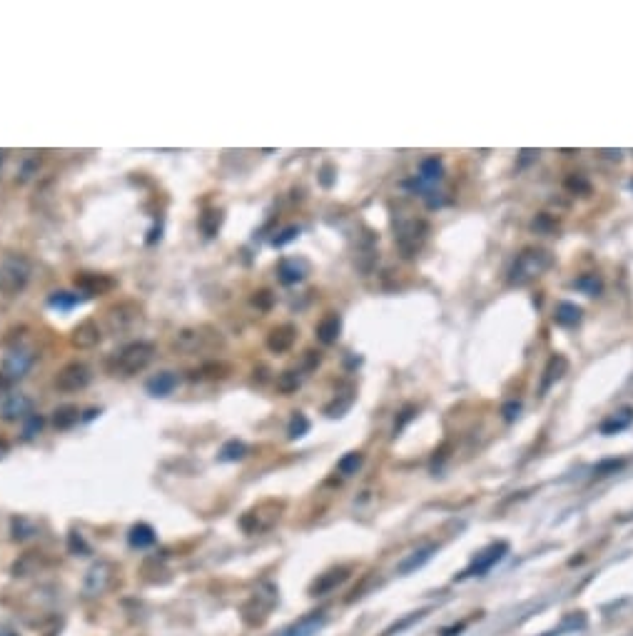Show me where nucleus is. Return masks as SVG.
<instances>
[{
	"instance_id": "obj_44",
	"label": "nucleus",
	"mask_w": 633,
	"mask_h": 636,
	"mask_svg": "<svg viewBox=\"0 0 633 636\" xmlns=\"http://www.w3.org/2000/svg\"><path fill=\"white\" fill-rule=\"evenodd\" d=\"M411 417H414V407H404V412H402V417H399V422H397V424H394V432H399V429H402V427H404L406 422L411 420Z\"/></svg>"
},
{
	"instance_id": "obj_39",
	"label": "nucleus",
	"mask_w": 633,
	"mask_h": 636,
	"mask_svg": "<svg viewBox=\"0 0 633 636\" xmlns=\"http://www.w3.org/2000/svg\"><path fill=\"white\" fill-rule=\"evenodd\" d=\"M566 187H568L571 192H579V195H586V192L591 190V185H588V180H586V177H581V175L568 177V180H566Z\"/></svg>"
},
{
	"instance_id": "obj_8",
	"label": "nucleus",
	"mask_w": 633,
	"mask_h": 636,
	"mask_svg": "<svg viewBox=\"0 0 633 636\" xmlns=\"http://www.w3.org/2000/svg\"><path fill=\"white\" fill-rule=\"evenodd\" d=\"M280 512H282V504H277V502H264V504L255 506L252 512L245 514L240 524H242V529H247V531H264L280 519Z\"/></svg>"
},
{
	"instance_id": "obj_14",
	"label": "nucleus",
	"mask_w": 633,
	"mask_h": 636,
	"mask_svg": "<svg viewBox=\"0 0 633 636\" xmlns=\"http://www.w3.org/2000/svg\"><path fill=\"white\" fill-rule=\"evenodd\" d=\"M294 340H297V327L294 325H277L267 335V347L269 352L282 354L287 352V349H292Z\"/></svg>"
},
{
	"instance_id": "obj_22",
	"label": "nucleus",
	"mask_w": 633,
	"mask_h": 636,
	"mask_svg": "<svg viewBox=\"0 0 633 636\" xmlns=\"http://www.w3.org/2000/svg\"><path fill=\"white\" fill-rule=\"evenodd\" d=\"M434 551H437V546H434V544H426V546H422V549H414L409 557L399 562V574H411V571L422 569V566H424L426 562L431 559V554H434Z\"/></svg>"
},
{
	"instance_id": "obj_40",
	"label": "nucleus",
	"mask_w": 633,
	"mask_h": 636,
	"mask_svg": "<svg viewBox=\"0 0 633 636\" xmlns=\"http://www.w3.org/2000/svg\"><path fill=\"white\" fill-rule=\"evenodd\" d=\"M297 235H300V227H287V230H282L280 235L274 237L272 245H274V247H284V245L292 243V240H294Z\"/></svg>"
},
{
	"instance_id": "obj_21",
	"label": "nucleus",
	"mask_w": 633,
	"mask_h": 636,
	"mask_svg": "<svg viewBox=\"0 0 633 636\" xmlns=\"http://www.w3.org/2000/svg\"><path fill=\"white\" fill-rule=\"evenodd\" d=\"M107 579H110V564H107V562H98V564L87 571L85 594H90V597L92 594H100V591L107 586Z\"/></svg>"
},
{
	"instance_id": "obj_16",
	"label": "nucleus",
	"mask_w": 633,
	"mask_h": 636,
	"mask_svg": "<svg viewBox=\"0 0 633 636\" xmlns=\"http://www.w3.org/2000/svg\"><path fill=\"white\" fill-rule=\"evenodd\" d=\"M277 275H280L282 285H297L307 277V265L297 260V257H284L277 267Z\"/></svg>"
},
{
	"instance_id": "obj_35",
	"label": "nucleus",
	"mask_w": 633,
	"mask_h": 636,
	"mask_svg": "<svg viewBox=\"0 0 633 636\" xmlns=\"http://www.w3.org/2000/svg\"><path fill=\"white\" fill-rule=\"evenodd\" d=\"M352 402H354V389H349V392H346L344 397H342V394H337L332 404H326L324 412L329 414V417H342V414H344L346 409L352 407Z\"/></svg>"
},
{
	"instance_id": "obj_15",
	"label": "nucleus",
	"mask_w": 633,
	"mask_h": 636,
	"mask_svg": "<svg viewBox=\"0 0 633 636\" xmlns=\"http://www.w3.org/2000/svg\"><path fill=\"white\" fill-rule=\"evenodd\" d=\"M324 622H326L324 614H322V611H314L309 617H302L300 622H294L292 626H287L280 636H314L322 626H324Z\"/></svg>"
},
{
	"instance_id": "obj_36",
	"label": "nucleus",
	"mask_w": 633,
	"mask_h": 636,
	"mask_svg": "<svg viewBox=\"0 0 633 636\" xmlns=\"http://www.w3.org/2000/svg\"><path fill=\"white\" fill-rule=\"evenodd\" d=\"M307 432H309V420L302 412H297L292 417V422H289V427H287L289 440H300V437H304Z\"/></svg>"
},
{
	"instance_id": "obj_29",
	"label": "nucleus",
	"mask_w": 633,
	"mask_h": 636,
	"mask_svg": "<svg viewBox=\"0 0 633 636\" xmlns=\"http://www.w3.org/2000/svg\"><path fill=\"white\" fill-rule=\"evenodd\" d=\"M245 454H247V444H245V442L229 440L227 444L220 449L217 460L220 462H240V460H245Z\"/></svg>"
},
{
	"instance_id": "obj_23",
	"label": "nucleus",
	"mask_w": 633,
	"mask_h": 636,
	"mask_svg": "<svg viewBox=\"0 0 633 636\" xmlns=\"http://www.w3.org/2000/svg\"><path fill=\"white\" fill-rule=\"evenodd\" d=\"M177 387V374L175 372H160L152 380H147V392L152 397H167L172 389Z\"/></svg>"
},
{
	"instance_id": "obj_49",
	"label": "nucleus",
	"mask_w": 633,
	"mask_h": 636,
	"mask_svg": "<svg viewBox=\"0 0 633 636\" xmlns=\"http://www.w3.org/2000/svg\"><path fill=\"white\" fill-rule=\"evenodd\" d=\"M0 163H3V152H0Z\"/></svg>"
},
{
	"instance_id": "obj_4",
	"label": "nucleus",
	"mask_w": 633,
	"mask_h": 636,
	"mask_svg": "<svg viewBox=\"0 0 633 636\" xmlns=\"http://www.w3.org/2000/svg\"><path fill=\"white\" fill-rule=\"evenodd\" d=\"M426 232H429V225L424 220H417V217H406V220H399L397 223V247L402 249L404 257H414L419 252V247L424 245Z\"/></svg>"
},
{
	"instance_id": "obj_18",
	"label": "nucleus",
	"mask_w": 633,
	"mask_h": 636,
	"mask_svg": "<svg viewBox=\"0 0 633 636\" xmlns=\"http://www.w3.org/2000/svg\"><path fill=\"white\" fill-rule=\"evenodd\" d=\"M633 424V407H623L621 412L611 414V417H606V420L601 422L599 432L601 434H619L623 432V429H628V427Z\"/></svg>"
},
{
	"instance_id": "obj_24",
	"label": "nucleus",
	"mask_w": 633,
	"mask_h": 636,
	"mask_svg": "<svg viewBox=\"0 0 633 636\" xmlns=\"http://www.w3.org/2000/svg\"><path fill=\"white\" fill-rule=\"evenodd\" d=\"M222 220H225V212L220 210V207H207V210L200 215L197 225H200V230H203L205 237H215L217 232H220V227H222Z\"/></svg>"
},
{
	"instance_id": "obj_27",
	"label": "nucleus",
	"mask_w": 633,
	"mask_h": 636,
	"mask_svg": "<svg viewBox=\"0 0 633 636\" xmlns=\"http://www.w3.org/2000/svg\"><path fill=\"white\" fill-rule=\"evenodd\" d=\"M130 546H135V549H147V546L155 544V529H152L150 524H135L130 529Z\"/></svg>"
},
{
	"instance_id": "obj_11",
	"label": "nucleus",
	"mask_w": 633,
	"mask_h": 636,
	"mask_svg": "<svg viewBox=\"0 0 633 636\" xmlns=\"http://www.w3.org/2000/svg\"><path fill=\"white\" fill-rule=\"evenodd\" d=\"M35 362V354L33 349H23V347H15L13 352L6 357V367H3V374H6L8 380H20V377H25L28 369L33 367Z\"/></svg>"
},
{
	"instance_id": "obj_2",
	"label": "nucleus",
	"mask_w": 633,
	"mask_h": 636,
	"mask_svg": "<svg viewBox=\"0 0 633 636\" xmlns=\"http://www.w3.org/2000/svg\"><path fill=\"white\" fill-rule=\"evenodd\" d=\"M28 283H30V263L23 255H8L0 263V295H20Z\"/></svg>"
},
{
	"instance_id": "obj_3",
	"label": "nucleus",
	"mask_w": 633,
	"mask_h": 636,
	"mask_svg": "<svg viewBox=\"0 0 633 636\" xmlns=\"http://www.w3.org/2000/svg\"><path fill=\"white\" fill-rule=\"evenodd\" d=\"M155 357V345L152 342H132L123 349L120 354H115L112 360V372L123 374V377H130V374L143 372L147 365Z\"/></svg>"
},
{
	"instance_id": "obj_47",
	"label": "nucleus",
	"mask_w": 633,
	"mask_h": 636,
	"mask_svg": "<svg viewBox=\"0 0 633 636\" xmlns=\"http://www.w3.org/2000/svg\"><path fill=\"white\" fill-rule=\"evenodd\" d=\"M8 449H10V447H8V442H6V440H0V460H3V457L8 454Z\"/></svg>"
},
{
	"instance_id": "obj_31",
	"label": "nucleus",
	"mask_w": 633,
	"mask_h": 636,
	"mask_svg": "<svg viewBox=\"0 0 633 636\" xmlns=\"http://www.w3.org/2000/svg\"><path fill=\"white\" fill-rule=\"evenodd\" d=\"M574 287L581 289L583 295L588 297H596L601 295V289H603V283H601L599 275H581L579 280H574Z\"/></svg>"
},
{
	"instance_id": "obj_13",
	"label": "nucleus",
	"mask_w": 633,
	"mask_h": 636,
	"mask_svg": "<svg viewBox=\"0 0 633 636\" xmlns=\"http://www.w3.org/2000/svg\"><path fill=\"white\" fill-rule=\"evenodd\" d=\"M207 345V335H205V327H187L183 332H177L175 340H172V347L177 352H197V349H205Z\"/></svg>"
},
{
	"instance_id": "obj_48",
	"label": "nucleus",
	"mask_w": 633,
	"mask_h": 636,
	"mask_svg": "<svg viewBox=\"0 0 633 636\" xmlns=\"http://www.w3.org/2000/svg\"><path fill=\"white\" fill-rule=\"evenodd\" d=\"M0 636H18V634H13V631H0Z\"/></svg>"
},
{
	"instance_id": "obj_26",
	"label": "nucleus",
	"mask_w": 633,
	"mask_h": 636,
	"mask_svg": "<svg viewBox=\"0 0 633 636\" xmlns=\"http://www.w3.org/2000/svg\"><path fill=\"white\" fill-rule=\"evenodd\" d=\"M80 422V409L75 404H63L52 412V424L55 429H70Z\"/></svg>"
},
{
	"instance_id": "obj_38",
	"label": "nucleus",
	"mask_w": 633,
	"mask_h": 636,
	"mask_svg": "<svg viewBox=\"0 0 633 636\" xmlns=\"http://www.w3.org/2000/svg\"><path fill=\"white\" fill-rule=\"evenodd\" d=\"M40 429H43V417L40 414H30L25 420V424H23V440H33Z\"/></svg>"
},
{
	"instance_id": "obj_9",
	"label": "nucleus",
	"mask_w": 633,
	"mask_h": 636,
	"mask_svg": "<svg viewBox=\"0 0 633 636\" xmlns=\"http://www.w3.org/2000/svg\"><path fill=\"white\" fill-rule=\"evenodd\" d=\"M33 412V400L25 394H6V400L0 402V417L6 422H25Z\"/></svg>"
},
{
	"instance_id": "obj_10",
	"label": "nucleus",
	"mask_w": 633,
	"mask_h": 636,
	"mask_svg": "<svg viewBox=\"0 0 633 636\" xmlns=\"http://www.w3.org/2000/svg\"><path fill=\"white\" fill-rule=\"evenodd\" d=\"M75 287L85 295H107L118 287V280H112L110 275H95V272H80L75 277Z\"/></svg>"
},
{
	"instance_id": "obj_34",
	"label": "nucleus",
	"mask_w": 633,
	"mask_h": 636,
	"mask_svg": "<svg viewBox=\"0 0 633 636\" xmlns=\"http://www.w3.org/2000/svg\"><path fill=\"white\" fill-rule=\"evenodd\" d=\"M83 300H85V297H78V295H72V292H52V295L48 297V305L55 309H70V307H75V305H80Z\"/></svg>"
},
{
	"instance_id": "obj_42",
	"label": "nucleus",
	"mask_w": 633,
	"mask_h": 636,
	"mask_svg": "<svg viewBox=\"0 0 633 636\" xmlns=\"http://www.w3.org/2000/svg\"><path fill=\"white\" fill-rule=\"evenodd\" d=\"M519 412H521V402H516V400L506 402V404H504V409H501L504 420H506V422H514L516 417H519Z\"/></svg>"
},
{
	"instance_id": "obj_7",
	"label": "nucleus",
	"mask_w": 633,
	"mask_h": 636,
	"mask_svg": "<svg viewBox=\"0 0 633 636\" xmlns=\"http://www.w3.org/2000/svg\"><path fill=\"white\" fill-rule=\"evenodd\" d=\"M90 377L92 374L87 365H83V362H70V365H65V367L55 374V387H58L60 392H80V389H85L87 384H90Z\"/></svg>"
},
{
	"instance_id": "obj_37",
	"label": "nucleus",
	"mask_w": 633,
	"mask_h": 636,
	"mask_svg": "<svg viewBox=\"0 0 633 636\" xmlns=\"http://www.w3.org/2000/svg\"><path fill=\"white\" fill-rule=\"evenodd\" d=\"M623 464H626L623 460H603V462H599V464L594 466V474H596V477H606V474H616Z\"/></svg>"
},
{
	"instance_id": "obj_25",
	"label": "nucleus",
	"mask_w": 633,
	"mask_h": 636,
	"mask_svg": "<svg viewBox=\"0 0 633 636\" xmlns=\"http://www.w3.org/2000/svg\"><path fill=\"white\" fill-rule=\"evenodd\" d=\"M554 320H556V325H561V327H576V325L581 322V307H576L574 302H559V305H556V312H554Z\"/></svg>"
},
{
	"instance_id": "obj_20",
	"label": "nucleus",
	"mask_w": 633,
	"mask_h": 636,
	"mask_svg": "<svg viewBox=\"0 0 633 636\" xmlns=\"http://www.w3.org/2000/svg\"><path fill=\"white\" fill-rule=\"evenodd\" d=\"M346 577H349V569H344V566L326 571V574H322V577L312 584V594H314V597H322V594H326V591L337 589V586H340V584L344 582Z\"/></svg>"
},
{
	"instance_id": "obj_12",
	"label": "nucleus",
	"mask_w": 633,
	"mask_h": 636,
	"mask_svg": "<svg viewBox=\"0 0 633 636\" xmlns=\"http://www.w3.org/2000/svg\"><path fill=\"white\" fill-rule=\"evenodd\" d=\"M100 340H103V332H100V325L92 320V317L83 320L78 327L70 332L72 347H78V349H92L95 345H100Z\"/></svg>"
},
{
	"instance_id": "obj_17",
	"label": "nucleus",
	"mask_w": 633,
	"mask_h": 636,
	"mask_svg": "<svg viewBox=\"0 0 633 636\" xmlns=\"http://www.w3.org/2000/svg\"><path fill=\"white\" fill-rule=\"evenodd\" d=\"M568 369V360L563 357V354H554L551 360H548L546 369H543V380H541V392L546 394L548 389L554 387L556 382L561 380L563 374H566Z\"/></svg>"
},
{
	"instance_id": "obj_19",
	"label": "nucleus",
	"mask_w": 633,
	"mask_h": 636,
	"mask_svg": "<svg viewBox=\"0 0 633 636\" xmlns=\"http://www.w3.org/2000/svg\"><path fill=\"white\" fill-rule=\"evenodd\" d=\"M340 332H342V317L334 315V312L324 315L320 320V325H317V340L322 345H334V342L340 340Z\"/></svg>"
},
{
	"instance_id": "obj_43",
	"label": "nucleus",
	"mask_w": 633,
	"mask_h": 636,
	"mask_svg": "<svg viewBox=\"0 0 633 636\" xmlns=\"http://www.w3.org/2000/svg\"><path fill=\"white\" fill-rule=\"evenodd\" d=\"M272 300H274V297L269 295L267 289H262V292H257L255 300H252V302H255V305H257L260 309H269V307H272Z\"/></svg>"
},
{
	"instance_id": "obj_28",
	"label": "nucleus",
	"mask_w": 633,
	"mask_h": 636,
	"mask_svg": "<svg viewBox=\"0 0 633 636\" xmlns=\"http://www.w3.org/2000/svg\"><path fill=\"white\" fill-rule=\"evenodd\" d=\"M586 629V617L583 614H568L566 619H563L556 629L546 631L543 636H563V634H576V631Z\"/></svg>"
},
{
	"instance_id": "obj_1",
	"label": "nucleus",
	"mask_w": 633,
	"mask_h": 636,
	"mask_svg": "<svg viewBox=\"0 0 633 636\" xmlns=\"http://www.w3.org/2000/svg\"><path fill=\"white\" fill-rule=\"evenodd\" d=\"M554 265V255L541 247H526L521 255H516L514 265L509 269L511 285H529L531 280L541 277Z\"/></svg>"
},
{
	"instance_id": "obj_33",
	"label": "nucleus",
	"mask_w": 633,
	"mask_h": 636,
	"mask_svg": "<svg viewBox=\"0 0 633 636\" xmlns=\"http://www.w3.org/2000/svg\"><path fill=\"white\" fill-rule=\"evenodd\" d=\"M300 384H302V374L297 372V369H287V372H282L280 377H277V389L284 394L297 392Z\"/></svg>"
},
{
	"instance_id": "obj_46",
	"label": "nucleus",
	"mask_w": 633,
	"mask_h": 636,
	"mask_svg": "<svg viewBox=\"0 0 633 636\" xmlns=\"http://www.w3.org/2000/svg\"><path fill=\"white\" fill-rule=\"evenodd\" d=\"M8 387H10V380H8L6 374L0 372V397H6V392H8Z\"/></svg>"
},
{
	"instance_id": "obj_30",
	"label": "nucleus",
	"mask_w": 633,
	"mask_h": 636,
	"mask_svg": "<svg viewBox=\"0 0 633 636\" xmlns=\"http://www.w3.org/2000/svg\"><path fill=\"white\" fill-rule=\"evenodd\" d=\"M422 180L424 183H437V180H442L444 177V165H442V160L439 158H426L424 163H422Z\"/></svg>"
},
{
	"instance_id": "obj_6",
	"label": "nucleus",
	"mask_w": 633,
	"mask_h": 636,
	"mask_svg": "<svg viewBox=\"0 0 633 636\" xmlns=\"http://www.w3.org/2000/svg\"><path fill=\"white\" fill-rule=\"evenodd\" d=\"M140 317H143V307H140L137 302L127 300V302L112 305V307L107 309V315H105V322H107L110 332H125V329H130L132 325H137Z\"/></svg>"
},
{
	"instance_id": "obj_41",
	"label": "nucleus",
	"mask_w": 633,
	"mask_h": 636,
	"mask_svg": "<svg viewBox=\"0 0 633 636\" xmlns=\"http://www.w3.org/2000/svg\"><path fill=\"white\" fill-rule=\"evenodd\" d=\"M422 617H424V611H417V614H409V617H406V619H402V622H399V624H394L392 629H386V634H384V636H394V634H397V631L406 629L409 624L419 622V619H422Z\"/></svg>"
},
{
	"instance_id": "obj_45",
	"label": "nucleus",
	"mask_w": 633,
	"mask_h": 636,
	"mask_svg": "<svg viewBox=\"0 0 633 636\" xmlns=\"http://www.w3.org/2000/svg\"><path fill=\"white\" fill-rule=\"evenodd\" d=\"M329 172H332V167L326 165L324 170H322V185H324V187H329V185H332V175H329Z\"/></svg>"
},
{
	"instance_id": "obj_32",
	"label": "nucleus",
	"mask_w": 633,
	"mask_h": 636,
	"mask_svg": "<svg viewBox=\"0 0 633 636\" xmlns=\"http://www.w3.org/2000/svg\"><path fill=\"white\" fill-rule=\"evenodd\" d=\"M362 462H364V454H362V452H349V454H344L340 462H337V472L344 474V477H349V474H357V469L362 466Z\"/></svg>"
},
{
	"instance_id": "obj_5",
	"label": "nucleus",
	"mask_w": 633,
	"mask_h": 636,
	"mask_svg": "<svg viewBox=\"0 0 633 636\" xmlns=\"http://www.w3.org/2000/svg\"><path fill=\"white\" fill-rule=\"evenodd\" d=\"M506 554H509V544H506V542H497V544L486 546V549L479 551L477 557H474V562L469 564V569H464V574L459 579L484 577V574L491 571V566H497Z\"/></svg>"
}]
</instances>
